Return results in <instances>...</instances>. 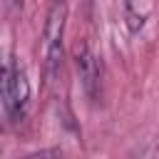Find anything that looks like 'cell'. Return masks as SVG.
Instances as JSON below:
<instances>
[{"mask_svg": "<svg viewBox=\"0 0 159 159\" xmlns=\"http://www.w3.org/2000/svg\"><path fill=\"white\" fill-rule=\"evenodd\" d=\"M30 104V80L22 65L7 60L2 67V109L10 122H22Z\"/></svg>", "mask_w": 159, "mask_h": 159, "instance_id": "cell-1", "label": "cell"}, {"mask_svg": "<svg viewBox=\"0 0 159 159\" xmlns=\"http://www.w3.org/2000/svg\"><path fill=\"white\" fill-rule=\"evenodd\" d=\"M75 67H77V75H80L82 87L89 94V99H97L102 92V70H99V60L92 55L87 42L75 45Z\"/></svg>", "mask_w": 159, "mask_h": 159, "instance_id": "cell-2", "label": "cell"}, {"mask_svg": "<svg viewBox=\"0 0 159 159\" xmlns=\"http://www.w3.org/2000/svg\"><path fill=\"white\" fill-rule=\"evenodd\" d=\"M65 20H67V0H52L50 10H47V20H45V50L55 42H62V32H65Z\"/></svg>", "mask_w": 159, "mask_h": 159, "instance_id": "cell-3", "label": "cell"}, {"mask_svg": "<svg viewBox=\"0 0 159 159\" xmlns=\"http://www.w3.org/2000/svg\"><path fill=\"white\" fill-rule=\"evenodd\" d=\"M144 20H147V15H139L134 7H127V27H129V32H139Z\"/></svg>", "mask_w": 159, "mask_h": 159, "instance_id": "cell-4", "label": "cell"}, {"mask_svg": "<svg viewBox=\"0 0 159 159\" xmlns=\"http://www.w3.org/2000/svg\"><path fill=\"white\" fill-rule=\"evenodd\" d=\"M35 157H62V149H40V152L30 154V159H35Z\"/></svg>", "mask_w": 159, "mask_h": 159, "instance_id": "cell-5", "label": "cell"}, {"mask_svg": "<svg viewBox=\"0 0 159 159\" xmlns=\"http://www.w3.org/2000/svg\"><path fill=\"white\" fill-rule=\"evenodd\" d=\"M7 7H10L12 12H20V10H22V0H7Z\"/></svg>", "mask_w": 159, "mask_h": 159, "instance_id": "cell-6", "label": "cell"}, {"mask_svg": "<svg viewBox=\"0 0 159 159\" xmlns=\"http://www.w3.org/2000/svg\"><path fill=\"white\" fill-rule=\"evenodd\" d=\"M134 2L137 0H124V7H134Z\"/></svg>", "mask_w": 159, "mask_h": 159, "instance_id": "cell-7", "label": "cell"}, {"mask_svg": "<svg viewBox=\"0 0 159 159\" xmlns=\"http://www.w3.org/2000/svg\"><path fill=\"white\" fill-rule=\"evenodd\" d=\"M152 154H157V157H159V144H157V147L152 149Z\"/></svg>", "mask_w": 159, "mask_h": 159, "instance_id": "cell-8", "label": "cell"}, {"mask_svg": "<svg viewBox=\"0 0 159 159\" xmlns=\"http://www.w3.org/2000/svg\"><path fill=\"white\" fill-rule=\"evenodd\" d=\"M84 2H87V10H92V2H94V0H84Z\"/></svg>", "mask_w": 159, "mask_h": 159, "instance_id": "cell-9", "label": "cell"}]
</instances>
